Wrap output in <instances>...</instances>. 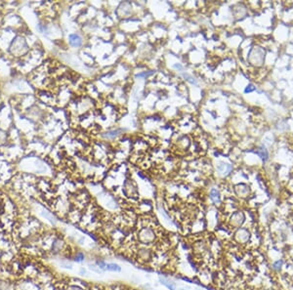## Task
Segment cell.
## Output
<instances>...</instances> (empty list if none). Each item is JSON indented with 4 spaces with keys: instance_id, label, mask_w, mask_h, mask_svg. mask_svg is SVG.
<instances>
[{
    "instance_id": "6da1fadb",
    "label": "cell",
    "mask_w": 293,
    "mask_h": 290,
    "mask_svg": "<svg viewBox=\"0 0 293 290\" xmlns=\"http://www.w3.org/2000/svg\"><path fill=\"white\" fill-rule=\"evenodd\" d=\"M24 51H26V42L24 41V39L22 37L16 38V40L13 42V45H12V53L20 55L23 54Z\"/></svg>"
},
{
    "instance_id": "7a4b0ae2",
    "label": "cell",
    "mask_w": 293,
    "mask_h": 290,
    "mask_svg": "<svg viewBox=\"0 0 293 290\" xmlns=\"http://www.w3.org/2000/svg\"><path fill=\"white\" fill-rule=\"evenodd\" d=\"M139 239L144 243L152 242L154 239V234L151 229H144L140 231L139 234Z\"/></svg>"
},
{
    "instance_id": "3957f363",
    "label": "cell",
    "mask_w": 293,
    "mask_h": 290,
    "mask_svg": "<svg viewBox=\"0 0 293 290\" xmlns=\"http://www.w3.org/2000/svg\"><path fill=\"white\" fill-rule=\"evenodd\" d=\"M217 170H218V172L221 174V175L227 176L228 174L230 173L232 170H233V167H232V165H230V164H228V163L220 162L219 165L217 166Z\"/></svg>"
},
{
    "instance_id": "277c9868",
    "label": "cell",
    "mask_w": 293,
    "mask_h": 290,
    "mask_svg": "<svg viewBox=\"0 0 293 290\" xmlns=\"http://www.w3.org/2000/svg\"><path fill=\"white\" fill-rule=\"evenodd\" d=\"M236 237L239 242H245L249 239V233L245 229H240L236 234Z\"/></svg>"
},
{
    "instance_id": "5b68a950",
    "label": "cell",
    "mask_w": 293,
    "mask_h": 290,
    "mask_svg": "<svg viewBox=\"0 0 293 290\" xmlns=\"http://www.w3.org/2000/svg\"><path fill=\"white\" fill-rule=\"evenodd\" d=\"M69 43L73 47H79L82 44V39L77 34H71L69 35Z\"/></svg>"
},
{
    "instance_id": "8992f818",
    "label": "cell",
    "mask_w": 293,
    "mask_h": 290,
    "mask_svg": "<svg viewBox=\"0 0 293 290\" xmlns=\"http://www.w3.org/2000/svg\"><path fill=\"white\" fill-rule=\"evenodd\" d=\"M232 220H233V224L234 226H239V225H242V223L243 222L244 216L242 213H240V212L234 213L233 215V217H232Z\"/></svg>"
},
{
    "instance_id": "52a82bcc",
    "label": "cell",
    "mask_w": 293,
    "mask_h": 290,
    "mask_svg": "<svg viewBox=\"0 0 293 290\" xmlns=\"http://www.w3.org/2000/svg\"><path fill=\"white\" fill-rule=\"evenodd\" d=\"M210 196H211V199L214 201L215 203L220 202V194H219V191L216 190V189L211 190V191H210Z\"/></svg>"
},
{
    "instance_id": "ba28073f",
    "label": "cell",
    "mask_w": 293,
    "mask_h": 290,
    "mask_svg": "<svg viewBox=\"0 0 293 290\" xmlns=\"http://www.w3.org/2000/svg\"><path fill=\"white\" fill-rule=\"evenodd\" d=\"M257 154L260 156L262 159L263 160H267V158H268V151H267V149H265V148H260L258 149V151H257Z\"/></svg>"
},
{
    "instance_id": "9c48e42d",
    "label": "cell",
    "mask_w": 293,
    "mask_h": 290,
    "mask_svg": "<svg viewBox=\"0 0 293 290\" xmlns=\"http://www.w3.org/2000/svg\"><path fill=\"white\" fill-rule=\"evenodd\" d=\"M106 270H109V271H121V268L118 266L116 264H106Z\"/></svg>"
},
{
    "instance_id": "30bf717a",
    "label": "cell",
    "mask_w": 293,
    "mask_h": 290,
    "mask_svg": "<svg viewBox=\"0 0 293 290\" xmlns=\"http://www.w3.org/2000/svg\"><path fill=\"white\" fill-rule=\"evenodd\" d=\"M159 281H160V283H161V284L165 285L166 287L168 288L169 290H176V288H175V285H174V283H173V282H170V283H168V282L166 281V280H164L163 279H159Z\"/></svg>"
},
{
    "instance_id": "8fae6325",
    "label": "cell",
    "mask_w": 293,
    "mask_h": 290,
    "mask_svg": "<svg viewBox=\"0 0 293 290\" xmlns=\"http://www.w3.org/2000/svg\"><path fill=\"white\" fill-rule=\"evenodd\" d=\"M61 247H62V242H61V240L57 239L56 241L54 242V244H53V249L56 252H58L59 250H61Z\"/></svg>"
},
{
    "instance_id": "7c38bea8",
    "label": "cell",
    "mask_w": 293,
    "mask_h": 290,
    "mask_svg": "<svg viewBox=\"0 0 293 290\" xmlns=\"http://www.w3.org/2000/svg\"><path fill=\"white\" fill-rule=\"evenodd\" d=\"M140 257H141L142 259L149 258V252L148 251V250H142V251L140 252Z\"/></svg>"
},
{
    "instance_id": "4fadbf2b",
    "label": "cell",
    "mask_w": 293,
    "mask_h": 290,
    "mask_svg": "<svg viewBox=\"0 0 293 290\" xmlns=\"http://www.w3.org/2000/svg\"><path fill=\"white\" fill-rule=\"evenodd\" d=\"M120 130H116V131H111V132L106 133V135H105L106 138H111V137H114L117 135V133H119Z\"/></svg>"
},
{
    "instance_id": "5bb4252c",
    "label": "cell",
    "mask_w": 293,
    "mask_h": 290,
    "mask_svg": "<svg viewBox=\"0 0 293 290\" xmlns=\"http://www.w3.org/2000/svg\"><path fill=\"white\" fill-rule=\"evenodd\" d=\"M89 269H90L91 271H95V273H97V274H100V273H101V270H100V268H99V267H96V266H94V265H90V266H89Z\"/></svg>"
},
{
    "instance_id": "9a60e30c",
    "label": "cell",
    "mask_w": 293,
    "mask_h": 290,
    "mask_svg": "<svg viewBox=\"0 0 293 290\" xmlns=\"http://www.w3.org/2000/svg\"><path fill=\"white\" fill-rule=\"evenodd\" d=\"M66 290H82L81 288L77 287V286H74V285H71V286H69L68 289Z\"/></svg>"
},
{
    "instance_id": "2e32d148",
    "label": "cell",
    "mask_w": 293,
    "mask_h": 290,
    "mask_svg": "<svg viewBox=\"0 0 293 290\" xmlns=\"http://www.w3.org/2000/svg\"><path fill=\"white\" fill-rule=\"evenodd\" d=\"M83 259V255L82 254H79L77 257H75V261H81Z\"/></svg>"
},
{
    "instance_id": "e0dca14e",
    "label": "cell",
    "mask_w": 293,
    "mask_h": 290,
    "mask_svg": "<svg viewBox=\"0 0 293 290\" xmlns=\"http://www.w3.org/2000/svg\"><path fill=\"white\" fill-rule=\"evenodd\" d=\"M80 274H86V271H85V269H83V268L80 269Z\"/></svg>"
},
{
    "instance_id": "ac0fdd59",
    "label": "cell",
    "mask_w": 293,
    "mask_h": 290,
    "mask_svg": "<svg viewBox=\"0 0 293 290\" xmlns=\"http://www.w3.org/2000/svg\"><path fill=\"white\" fill-rule=\"evenodd\" d=\"M2 211H3V204L0 203V215L2 214Z\"/></svg>"
},
{
    "instance_id": "d6986e66",
    "label": "cell",
    "mask_w": 293,
    "mask_h": 290,
    "mask_svg": "<svg viewBox=\"0 0 293 290\" xmlns=\"http://www.w3.org/2000/svg\"><path fill=\"white\" fill-rule=\"evenodd\" d=\"M179 290H186V289H185V288H183V287H182V288H180Z\"/></svg>"
}]
</instances>
